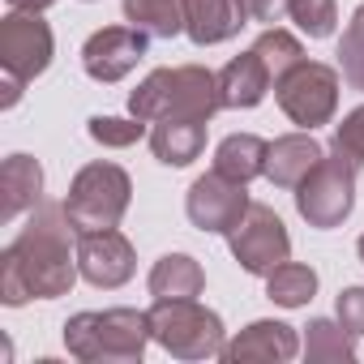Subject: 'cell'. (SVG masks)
I'll use <instances>...</instances> for the list:
<instances>
[{
	"instance_id": "cell-1",
	"label": "cell",
	"mask_w": 364,
	"mask_h": 364,
	"mask_svg": "<svg viewBox=\"0 0 364 364\" xmlns=\"http://www.w3.org/2000/svg\"><path fill=\"white\" fill-rule=\"evenodd\" d=\"M69 232L73 223H69L65 202L35 206L31 223L0 253V300L9 309H22L26 300H56L73 291L82 270H77V245H69Z\"/></svg>"
},
{
	"instance_id": "cell-2",
	"label": "cell",
	"mask_w": 364,
	"mask_h": 364,
	"mask_svg": "<svg viewBox=\"0 0 364 364\" xmlns=\"http://www.w3.org/2000/svg\"><path fill=\"white\" fill-rule=\"evenodd\" d=\"M223 107L219 99V73L206 65H176V69H154L146 82L129 95V116L154 124L163 116H189V120H215Z\"/></svg>"
},
{
	"instance_id": "cell-3",
	"label": "cell",
	"mask_w": 364,
	"mask_h": 364,
	"mask_svg": "<svg viewBox=\"0 0 364 364\" xmlns=\"http://www.w3.org/2000/svg\"><path fill=\"white\" fill-rule=\"evenodd\" d=\"M150 338V317L141 309H86L65 321V347L82 364H141Z\"/></svg>"
},
{
	"instance_id": "cell-4",
	"label": "cell",
	"mask_w": 364,
	"mask_h": 364,
	"mask_svg": "<svg viewBox=\"0 0 364 364\" xmlns=\"http://www.w3.org/2000/svg\"><path fill=\"white\" fill-rule=\"evenodd\" d=\"M154 343L171 360H223L228 330L223 317L198 300H154L146 309Z\"/></svg>"
},
{
	"instance_id": "cell-5",
	"label": "cell",
	"mask_w": 364,
	"mask_h": 364,
	"mask_svg": "<svg viewBox=\"0 0 364 364\" xmlns=\"http://www.w3.org/2000/svg\"><path fill=\"white\" fill-rule=\"evenodd\" d=\"M129 202H133V180L120 163H107V159L86 163L69 180V193H65V210H69V223L77 236L120 228Z\"/></svg>"
},
{
	"instance_id": "cell-6",
	"label": "cell",
	"mask_w": 364,
	"mask_h": 364,
	"mask_svg": "<svg viewBox=\"0 0 364 364\" xmlns=\"http://www.w3.org/2000/svg\"><path fill=\"white\" fill-rule=\"evenodd\" d=\"M338 90H343V73L334 65H321V60H300L291 65L279 82H274V103L283 107V116L296 124V129H321L334 120L338 112Z\"/></svg>"
},
{
	"instance_id": "cell-7",
	"label": "cell",
	"mask_w": 364,
	"mask_h": 364,
	"mask_svg": "<svg viewBox=\"0 0 364 364\" xmlns=\"http://www.w3.org/2000/svg\"><path fill=\"white\" fill-rule=\"evenodd\" d=\"M355 171H360V167L334 150V154H326V159L300 180V185L291 189L296 210H300V219H304L309 228H317V232L343 228V219H347L351 206H355Z\"/></svg>"
},
{
	"instance_id": "cell-8",
	"label": "cell",
	"mask_w": 364,
	"mask_h": 364,
	"mask_svg": "<svg viewBox=\"0 0 364 364\" xmlns=\"http://www.w3.org/2000/svg\"><path fill=\"white\" fill-rule=\"evenodd\" d=\"M228 249H232V257H236V266H240L245 274L266 279L274 266H283V262L291 257V236H287L283 219H279L270 206L253 202V206L245 210V219L228 232Z\"/></svg>"
},
{
	"instance_id": "cell-9",
	"label": "cell",
	"mask_w": 364,
	"mask_h": 364,
	"mask_svg": "<svg viewBox=\"0 0 364 364\" xmlns=\"http://www.w3.org/2000/svg\"><path fill=\"white\" fill-rule=\"evenodd\" d=\"M52 56H56V35L39 14L14 9L0 18V69L5 73L35 82L39 73H48Z\"/></svg>"
},
{
	"instance_id": "cell-10",
	"label": "cell",
	"mask_w": 364,
	"mask_h": 364,
	"mask_svg": "<svg viewBox=\"0 0 364 364\" xmlns=\"http://www.w3.org/2000/svg\"><path fill=\"white\" fill-rule=\"evenodd\" d=\"M249 206H253V202H249V185L228 180V176L215 171V167L193 180V185H189V198H185L189 223H193L198 232H206V236H228V232L245 219Z\"/></svg>"
},
{
	"instance_id": "cell-11",
	"label": "cell",
	"mask_w": 364,
	"mask_h": 364,
	"mask_svg": "<svg viewBox=\"0 0 364 364\" xmlns=\"http://www.w3.org/2000/svg\"><path fill=\"white\" fill-rule=\"evenodd\" d=\"M150 52V35L137 26H103L82 43V69L90 82L116 86L124 82Z\"/></svg>"
},
{
	"instance_id": "cell-12",
	"label": "cell",
	"mask_w": 364,
	"mask_h": 364,
	"mask_svg": "<svg viewBox=\"0 0 364 364\" xmlns=\"http://www.w3.org/2000/svg\"><path fill=\"white\" fill-rule=\"evenodd\" d=\"M77 270L90 287L99 291H116L133 279L137 270V249L124 232L107 228V232H82L77 236Z\"/></svg>"
},
{
	"instance_id": "cell-13",
	"label": "cell",
	"mask_w": 364,
	"mask_h": 364,
	"mask_svg": "<svg viewBox=\"0 0 364 364\" xmlns=\"http://www.w3.org/2000/svg\"><path fill=\"white\" fill-rule=\"evenodd\" d=\"M304 351L296 326L287 321H274V317H262V321H249L236 338H228L223 347V364H245V360H266V364H287Z\"/></svg>"
},
{
	"instance_id": "cell-14",
	"label": "cell",
	"mask_w": 364,
	"mask_h": 364,
	"mask_svg": "<svg viewBox=\"0 0 364 364\" xmlns=\"http://www.w3.org/2000/svg\"><path fill=\"white\" fill-rule=\"evenodd\" d=\"M249 5L245 0H185V35L198 48H215L236 39L249 26Z\"/></svg>"
},
{
	"instance_id": "cell-15",
	"label": "cell",
	"mask_w": 364,
	"mask_h": 364,
	"mask_svg": "<svg viewBox=\"0 0 364 364\" xmlns=\"http://www.w3.org/2000/svg\"><path fill=\"white\" fill-rule=\"evenodd\" d=\"M321 159H326V146H321L309 129L283 133V137L270 141V154H266V180H270L274 189H296Z\"/></svg>"
},
{
	"instance_id": "cell-16",
	"label": "cell",
	"mask_w": 364,
	"mask_h": 364,
	"mask_svg": "<svg viewBox=\"0 0 364 364\" xmlns=\"http://www.w3.org/2000/svg\"><path fill=\"white\" fill-rule=\"evenodd\" d=\"M270 86H274V77H270L266 60H262L253 48L240 52V56H232V60L219 69V99H223L228 112H249V107H257V103L270 95Z\"/></svg>"
},
{
	"instance_id": "cell-17",
	"label": "cell",
	"mask_w": 364,
	"mask_h": 364,
	"mask_svg": "<svg viewBox=\"0 0 364 364\" xmlns=\"http://www.w3.org/2000/svg\"><path fill=\"white\" fill-rule=\"evenodd\" d=\"M43 202V167L31 154H9L0 163V223H14Z\"/></svg>"
},
{
	"instance_id": "cell-18",
	"label": "cell",
	"mask_w": 364,
	"mask_h": 364,
	"mask_svg": "<svg viewBox=\"0 0 364 364\" xmlns=\"http://www.w3.org/2000/svg\"><path fill=\"white\" fill-rule=\"evenodd\" d=\"M210 120H189V116H163L150 129V150L163 167H189L206 150Z\"/></svg>"
},
{
	"instance_id": "cell-19",
	"label": "cell",
	"mask_w": 364,
	"mask_h": 364,
	"mask_svg": "<svg viewBox=\"0 0 364 364\" xmlns=\"http://www.w3.org/2000/svg\"><path fill=\"white\" fill-rule=\"evenodd\" d=\"M150 296L154 300H198L206 291V270L198 257L189 253H163L154 266H150V279H146Z\"/></svg>"
},
{
	"instance_id": "cell-20",
	"label": "cell",
	"mask_w": 364,
	"mask_h": 364,
	"mask_svg": "<svg viewBox=\"0 0 364 364\" xmlns=\"http://www.w3.org/2000/svg\"><path fill=\"white\" fill-rule=\"evenodd\" d=\"M266 154H270V141H262L257 133H232L215 146V171L249 185V180L266 176Z\"/></svg>"
},
{
	"instance_id": "cell-21",
	"label": "cell",
	"mask_w": 364,
	"mask_h": 364,
	"mask_svg": "<svg viewBox=\"0 0 364 364\" xmlns=\"http://www.w3.org/2000/svg\"><path fill=\"white\" fill-rule=\"evenodd\" d=\"M304 355L313 364H351L355 360V334L334 317H313L304 326Z\"/></svg>"
},
{
	"instance_id": "cell-22",
	"label": "cell",
	"mask_w": 364,
	"mask_h": 364,
	"mask_svg": "<svg viewBox=\"0 0 364 364\" xmlns=\"http://www.w3.org/2000/svg\"><path fill=\"white\" fill-rule=\"evenodd\" d=\"M124 22L150 39L185 35V0H124Z\"/></svg>"
},
{
	"instance_id": "cell-23",
	"label": "cell",
	"mask_w": 364,
	"mask_h": 364,
	"mask_svg": "<svg viewBox=\"0 0 364 364\" xmlns=\"http://www.w3.org/2000/svg\"><path fill=\"white\" fill-rule=\"evenodd\" d=\"M266 296L279 304V309H304L313 296H317V270L304 266V262H283L266 274Z\"/></svg>"
},
{
	"instance_id": "cell-24",
	"label": "cell",
	"mask_w": 364,
	"mask_h": 364,
	"mask_svg": "<svg viewBox=\"0 0 364 364\" xmlns=\"http://www.w3.org/2000/svg\"><path fill=\"white\" fill-rule=\"evenodd\" d=\"M253 52L266 60V69H270V77H274V82H279L291 65H300V60H304L300 39H296L291 31H283V26H266V31L253 39Z\"/></svg>"
},
{
	"instance_id": "cell-25",
	"label": "cell",
	"mask_w": 364,
	"mask_h": 364,
	"mask_svg": "<svg viewBox=\"0 0 364 364\" xmlns=\"http://www.w3.org/2000/svg\"><path fill=\"white\" fill-rule=\"evenodd\" d=\"M338 73H343V82L351 90L364 95V5L343 26V39H338Z\"/></svg>"
},
{
	"instance_id": "cell-26",
	"label": "cell",
	"mask_w": 364,
	"mask_h": 364,
	"mask_svg": "<svg viewBox=\"0 0 364 364\" xmlns=\"http://www.w3.org/2000/svg\"><path fill=\"white\" fill-rule=\"evenodd\" d=\"M287 18L309 39H330L338 26V0H287Z\"/></svg>"
},
{
	"instance_id": "cell-27",
	"label": "cell",
	"mask_w": 364,
	"mask_h": 364,
	"mask_svg": "<svg viewBox=\"0 0 364 364\" xmlns=\"http://www.w3.org/2000/svg\"><path fill=\"white\" fill-rule=\"evenodd\" d=\"M86 133H90V141H99L107 150H129L146 137V120H137V116H90Z\"/></svg>"
},
{
	"instance_id": "cell-28",
	"label": "cell",
	"mask_w": 364,
	"mask_h": 364,
	"mask_svg": "<svg viewBox=\"0 0 364 364\" xmlns=\"http://www.w3.org/2000/svg\"><path fill=\"white\" fill-rule=\"evenodd\" d=\"M330 150H338L343 159H351L355 167H364V103H360V107H351V112L334 124Z\"/></svg>"
},
{
	"instance_id": "cell-29",
	"label": "cell",
	"mask_w": 364,
	"mask_h": 364,
	"mask_svg": "<svg viewBox=\"0 0 364 364\" xmlns=\"http://www.w3.org/2000/svg\"><path fill=\"white\" fill-rule=\"evenodd\" d=\"M334 317H338L355 338H364V287H343L338 300H334Z\"/></svg>"
},
{
	"instance_id": "cell-30",
	"label": "cell",
	"mask_w": 364,
	"mask_h": 364,
	"mask_svg": "<svg viewBox=\"0 0 364 364\" xmlns=\"http://www.w3.org/2000/svg\"><path fill=\"white\" fill-rule=\"evenodd\" d=\"M249 5V18L253 22H279V14H287V0H245Z\"/></svg>"
},
{
	"instance_id": "cell-31",
	"label": "cell",
	"mask_w": 364,
	"mask_h": 364,
	"mask_svg": "<svg viewBox=\"0 0 364 364\" xmlns=\"http://www.w3.org/2000/svg\"><path fill=\"white\" fill-rule=\"evenodd\" d=\"M52 5H56V0H9V9H22V14H43Z\"/></svg>"
},
{
	"instance_id": "cell-32",
	"label": "cell",
	"mask_w": 364,
	"mask_h": 364,
	"mask_svg": "<svg viewBox=\"0 0 364 364\" xmlns=\"http://www.w3.org/2000/svg\"><path fill=\"white\" fill-rule=\"evenodd\" d=\"M355 253H360V262H364V236H360V240H355Z\"/></svg>"
}]
</instances>
